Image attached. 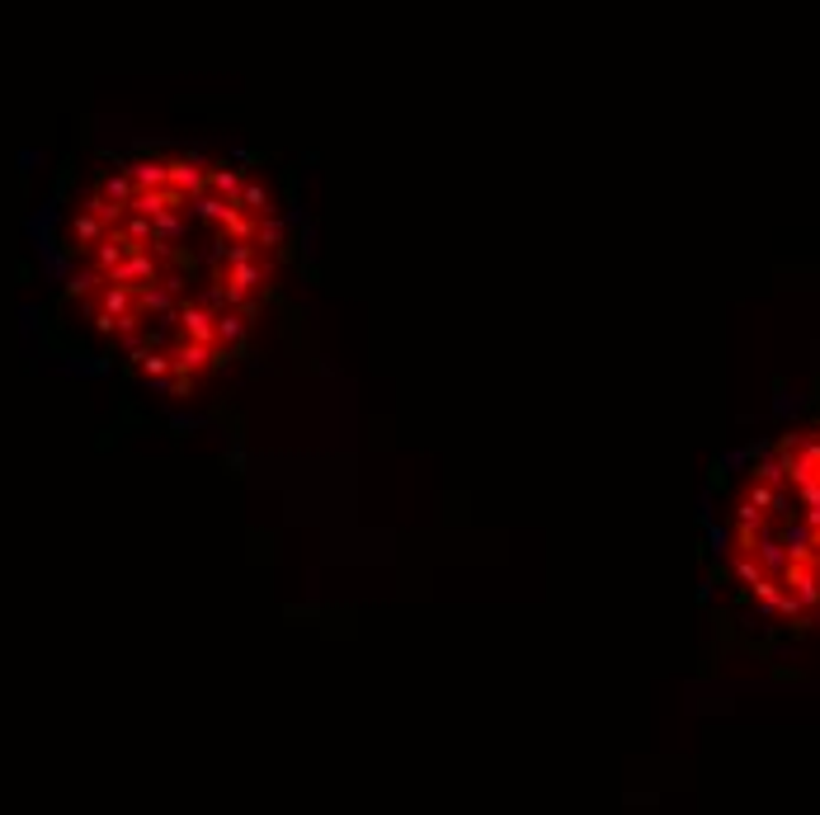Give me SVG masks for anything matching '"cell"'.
I'll return each instance as SVG.
<instances>
[{
	"label": "cell",
	"mask_w": 820,
	"mask_h": 815,
	"mask_svg": "<svg viewBox=\"0 0 820 815\" xmlns=\"http://www.w3.org/2000/svg\"><path fill=\"white\" fill-rule=\"evenodd\" d=\"M759 481H788L797 490V509L740 499L736 524H773L778 537H736V576L782 613L820 603V438L801 434L778 448L773 462L755 467Z\"/></svg>",
	"instance_id": "cell-1"
}]
</instances>
